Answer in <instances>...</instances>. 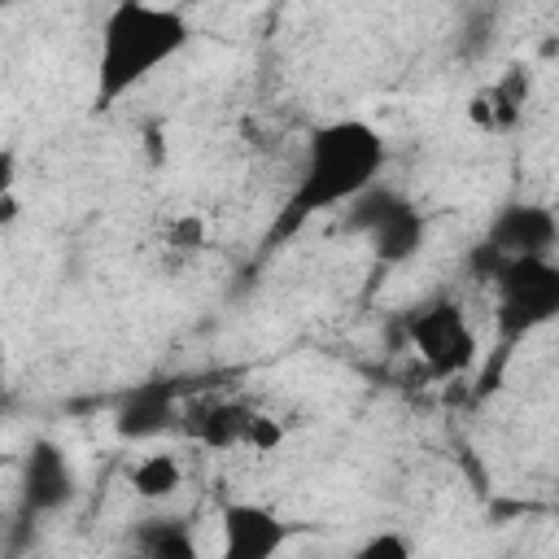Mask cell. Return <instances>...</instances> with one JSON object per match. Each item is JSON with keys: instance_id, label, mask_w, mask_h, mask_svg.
Instances as JSON below:
<instances>
[{"instance_id": "cell-1", "label": "cell", "mask_w": 559, "mask_h": 559, "mask_svg": "<svg viewBox=\"0 0 559 559\" xmlns=\"http://www.w3.org/2000/svg\"><path fill=\"white\" fill-rule=\"evenodd\" d=\"M384 170V135L367 118H332L310 131L306 157L297 170V188L288 192L271 240H288L314 214L349 205L362 188H371Z\"/></svg>"}, {"instance_id": "cell-2", "label": "cell", "mask_w": 559, "mask_h": 559, "mask_svg": "<svg viewBox=\"0 0 559 559\" xmlns=\"http://www.w3.org/2000/svg\"><path fill=\"white\" fill-rule=\"evenodd\" d=\"M192 39V26L179 9L153 0H118L100 22L96 44V105L109 109L166 61H175Z\"/></svg>"}, {"instance_id": "cell-3", "label": "cell", "mask_w": 559, "mask_h": 559, "mask_svg": "<svg viewBox=\"0 0 559 559\" xmlns=\"http://www.w3.org/2000/svg\"><path fill=\"white\" fill-rule=\"evenodd\" d=\"M489 280L498 293L493 319H498L502 341H520L559 314V266L550 262V253L502 258Z\"/></svg>"}, {"instance_id": "cell-4", "label": "cell", "mask_w": 559, "mask_h": 559, "mask_svg": "<svg viewBox=\"0 0 559 559\" xmlns=\"http://www.w3.org/2000/svg\"><path fill=\"white\" fill-rule=\"evenodd\" d=\"M345 227L354 236H362L371 258L384 262V266L411 262L428 240V218L419 214V205L411 197L393 192V188H380V179L349 201Z\"/></svg>"}, {"instance_id": "cell-5", "label": "cell", "mask_w": 559, "mask_h": 559, "mask_svg": "<svg viewBox=\"0 0 559 559\" xmlns=\"http://www.w3.org/2000/svg\"><path fill=\"white\" fill-rule=\"evenodd\" d=\"M406 336H411L415 354L424 358V367L432 376H441V380L463 376L476 362V354H480L476 328H472V319L463 314L459 301H428V306H419L406 319Z\"/></svg>"}, {"instance_id": "cell-6", "label": "cell", "mask_w": 559, "mask_h": 559, "mask_svg": "<svg viewBox=\"0 0 559 559\" xmlns=\"http://www.w3.org/2000/svg\"><path fill=\"white\" fill-rule=\"evenodd\" d=\"M17 489H22V511L26 515H57V511H66L74 502V463H70V454L57 441H48V437L31 441L26 454H22Z\"/></svg>"}, {"instance_id": "cell-7", "label": "cell", "mask_w": 559, "mask_h": 559, "mask_svg": "<svg viewBox=\"0 0 559 559\" xmlns=\"http://www.w3.org/2000/svg\"><path fill=\"white\" fill-rule=\"evenodd\" d=\"M223 528V555L227 559H271L288 542V524L275 507L266 502H223L218 511Z\"/></svg>"}, {"instance_id": "cell-8", "label": "cell", "mask_w": 559, "mask_h": 559, "mask_svg": "<svg viewBox=\"0 0 559 559\" xmlns=\"http://www.w3.org/2000/svg\"><path fill=\"white\" fill-rule=\"evenodd\" d=\"M559 240V227H555V214L546 205H533V201H511L493 214L489 231H485V245L502 258H520V253H550Z\"/></svg>"}, {"instance_id": "cell-9", "label": "cell", "mask_w": 559, "mask_h": 559, "mask_svg": "<svg viewBox=\"0 0 559 559\" xmlns=\"http://www.w3.org/2000/svg\"><path fill=\"white\" fill-rule=\"evenodd\" d=\"M179 419V406H175V384L170 380H148V384H135L118 411H114V432L122 441H148L157 432H166L170 424Z\"/></svg>"}, {"instance_id": "cell-10", "label": "cell", "mask_w": 559, "mask_h": 559, "mask_svg": "<svg viewBox=\"0 0 559 559\" xmlns=\"http://www.w3.org/2000/svg\"><path fill=\"white\" fill-rule=\"evenodd\" d=\"M188 432L201 441V445H236V441H245V432H249V411L245 406H236V402H205V406H197V411H188Z\"/></svg>"}, {"instance_id": "cell-11", "label": "cell", "mask_w": 559, "mask_h": 559, "mask_svg": "<svg viewBox=\"0 0 559 559\" xmlns=\"http://www.w3.org/2000/svg\"><path fill=\"white\" fill-rule=\"evenodd\" d=\"M131 546L148 559H192L197 555V542H192V524L179 520V515H153V520H140Z\"/></svg>"}, {"instance_id": "cell-12", "label": "cell", "mask_w": 559, "mask_h": 559, "mask_svg": "<svg viewBox=\"0 0 559 559\" xmlns=\"http://www.w3.org/2000/svg\"><path fill=\"white\" fill-rule=\"evenodd\" d=\"M179 480H183V467H179L175 454H148V459H140V463L131 467V489H135L144 502L170 498V493L179 489Z\"/></svg>"}, {"instance_id": "cell-13", "label": "cell", "mask_w": 559, "mask_h": 559, "mask_svg": "<svg viewBox=\"0 0 559 559\" xmlns=\"http://www.w3.org/2000/svg\"><path fill=\"white\" fill-rule=\"evenodd\" d=\"M354 555H358V559H411V555H415V546H411V537H406V533L384 528V533H371Z\"/></svg>"}, {"instance_id": "cell-14", "label": "cell", "mask_w": 559, "mask_h": 559, "mask_svg": "<svg viewBox=\"0 0 559 559\" xmlns=\"http://www.w3.org/2000/svg\"><path fill=\"white\" fill-rule=\"evenodd\" d=\"M17 188V148H0V197H13Z\"/></svg>"}, {"instance_id": "cell-15", "label": "cell", "mask_w": 559, "mask_h": 559, "mask_svg": "<svg viewBox=\"0 0 559 559\" xmlns=\"http://www.w3.org/2000/svg\"><path fill=\"white\" fill-rule=\"evenodd\" d=\"M0 463H4V450H0Z\"/></svg>"}, {"instance_id": "cell-16", "label": "cell", "mask_w": 559, "mask_h": 559, "mask_svg": "<svg viewBox=\"0 0 559 559\" xmlns=\"http://www.w3.org/2000/svg\"><path fill=\"white\" fill-rule=\"evenodd\" d=\"M109 4H118V0H109Z\"/></svg>"}]
</instances>
